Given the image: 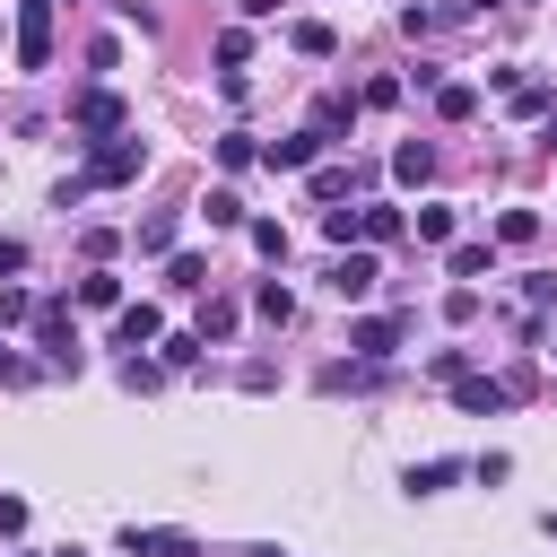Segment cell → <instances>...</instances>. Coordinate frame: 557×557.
<instances>
[{"instance_id":"obj_1","label":"cell","mask_w":557,"mask_h":557,"mask_svg":"<svg viewBox=\"0 0 557 557\" xmlns=\"http://www.w3.org/2000/svg\"><path fill=\"white\" fill-rule=\"evenodd\" d=\"M139 174H148V139H87V165H78L87 191H113V183H139Z\"/></svg>"},{"instance_id":"obj_2","label":"cell","mask_w":557,"mask_h":557,"mask_svg":"<svg viewBox=\"0 0 557 557\" xmlns=\"http://www.w3.org/2000/svg\"><path fill=\"white\" fill-rule=\"evenodd\" d=\"M26 331H35L44 366H61V374H78V366H87V357H78V331H70V313H61V305H35V322H26Z\"/></svg>"},{"instance_id":"obj_3","label":"cell","mask_w":557,"mask_h":557,"mask_svg":"<svg viewBox=\"0 0 557 557\" xmlns=\"http://www.w3.org/2000/svg\"><path fill=\"white\" fill-rule=\"evenodd\" d=\"M322 278H331V296H339V305H366V296H374V278H383V261H374V244H357V252H339Z\"/></svg>"},{"instance_id":"obj_4","label":"cell","mask_w":557,"mask_h":557,"mask_svg":"<svg viewBox=\"0 0 557 557\" xmlns=\"http://www.w3.org/2000/svg\"><path fill=\"white\" fill-rule=\"evenodd\" d=\"M17 70H52V0H17Z\"/></svg>"},{"instance_id":"obj_5","label":"cell","mask_w":557,"mask_h":557,"mask_svg":"<svg viewBox=\"0 0 557 557\" xmlns=\"http://www.w3.org/2000/svg\"><path fill=\"white\" fill-rule=\"evenodd\" d=\"M70 122H78L87 139H122V131H131V113H122V96H113V87H87V96L70 104Z\"/></svg>"},{"instance_id":"obj_6","label":"cell","mask_w":557,"mask_h":557,"mask_svg":"<svg viewBox=\"0 0 557 557\" xmlns=\"http://www.w3.org/2000/svg\"><path fill=\"white\" fill-rule=\"evenodd\" d=\"M322 148H331V139H322V131L305 122V131L270 139V148H261V165H270V174H305V165H322Z\"/></svg>"},{"instance_id":"obj_7","label":"cell","mask_w":557,"mask_h":557,"mask_svg":"<svg viewBox=\"0 0 557 557\" xmlns=\"http://www.w3.org/2000/svg\"><path fill=\"white\" fill-rule=\"evenodd\" d=\"M400 331H409L400 313H357V322H348V357H374V366H383V357L400 348Z\"/></svg>"},{"instance_id":"obj_8","label":"cell","mask_w":557,"mask_h":557,"mask_svg":"<svg viewBox=\"0 0 557 557\" xmlns=\"http://www.w3.org/2000/svg\"><path fill=\"white\" fill-rule=\"evenodd\" d=\"M157 339H165V313H157V305H122V313H113V348L139 357V348H157Z\"/></svg>"},{"instance_id":"obj_9","label":"cell","mask_w":557,"mask_h":557,"mask_svg":"<svg viewBox=\"0 0 557 557\" xmlns=\"http://www.w3.org/2000/svg\"><path fill=\"white\" fill-rule=\"evenodd\" d=\"M453 400H461V418H496V409L513 400V383H496V374H461Z\"/></svg>"},{"instance_id":"obj_10","label":"cell","mask_w":557,"mask_h":557,"mask_svg":"<svg viewBox=\"0 0 557 557\" xmlns=\"http://www.w3.org/2000/svg\"><path fill=\"white\" fill-rule=\"evenodd\" d=\"M122 548H131V557H200V540H191V531H139V522L122 531Z\"/></svg>"},{"instance_id":"obj_11","label":"cell","mask_w":557,"mask_h":557,"mask_svg":"<svg viewBox=\"0 0 557 557\" xmlns=\"http://www.w3.org/2000/svg\"><path fill=\"white\" fill-rule=\"evenodd\" d=\"M392 174H400V183H426V174H435V139H400V148H392Z\"/></svg>"},{"instance_id":"obj_12","label":"cell","mask_w":557,"mask_h":557,"mask_svg":"<svg viewBox=\"0 0 557 557\" xmlns=\"http://www.w3.org/2000/svg\"><path fill=\"white\" fill-rule=\"evenodd\" d=\"M165 287H174V296H209V261H200V252H174V261H165Z\"/></svg>"},{"instance_id":"obj_13","label":"cell","mask_w":557,"mask_h":557,"mask_svg":"<svg viewBox=\"0 0 557 557\" xmlns=\"http://www.w3.org/2000/svg\"><path fill=\"white\" fill-rule=\"evenodd\" d=\"M78 305H96V313H122V278H113V270L96 261V270L78 278Z\"/></svg>"},{"instance_id":"obj_14","label":"cell","mask_w":557,"mask_h":557,"mask_svg":"<svg viewBox=\"0 0 557 557\" xmlns=\"http://www.w3.org/2000/svg\"><path fill=\"white\" fill-rule=\"evenodd\" d=\"M487 270H496V244H487V235L453 244V278H487Z\"/></svg>"},{"instance_id":"obj_15","label":"cell","mask_w":557,"mask_h":557,"mask_svg":"<svg viewBox=\"0 0 557 557\" xmlns=\"http://www.w3.org/2000/svg\"><path fill=\"white\" fill-rule=\"evenodd\" d=\"M453 479H461V461H409L400 487H409V496H435V487H453Z\"/></svg>"},{"instance_id":"obj_16","label":"cell","mask_w":557,"mask_h":557,"mask_svg":"<svg viewBox=\"0 0 557 557\" xmlns=\"http://www.w3.org/2000/svg\"><path fill=\"white\" fill-rule=\"evenodd\" d=\"M287 44H296V52H305V61H331V52H339V35H331V26H322V17H305V26H296V35H287Z\"/></svg>"},{"instance_id":"obj_17","label":"cell","mask_w":557,"mask_h":557,"mask_svg":"<svg viewBox=\"0 0 557 557\" xmlns=\"http://www.w3.org/2000/svg\"><path fill=\"white\" fill-rule=\"evenodd\" d=\"M348 122H357V96H322V104H313V131H322V139H339Z\"/></svg>"},{"instance_id":"obj_18","label":"cell","mask_w":557,"mask_h":557,"mask_svg":"<svg viewBox=\"0 0 557 557\" xmlns=\"http://www.w3.org/2000/svg\"><path fill=\"white\" fill-rule=\"evenodd\" d=\"M218 165H226V174L261 165V139H252V131H226V139H218Z\"/></svg>"},{"instance_id":"obj_19","label":"cell","mask_w":557,"mask_h":557,"mask_svg":"<svg viewBox=\"0 0 557 557\" xmlns=\"http://www.w3.org/2000/svg\"><path fill=\"white\" fill-rule=\"evenodd\" d=\"M400 235H409V218H400V209H366V235H357V244H374V252H383V244H400Z\"/></svg>"},{"instance_id":"obj_20","label":"cell","mask_w":557,"mask_h":557,"mask_svg":"<svg viewBox=\"0 0 557 557\" xmlns=\"http://www.w3.org/2000/svg\"><path fill=\"white\" fill-rule=\"evenodd\" d=\"M131 244H139V252H174V209H148Z\"/></svg>"},{"instance_id":"obj_21","label":"cell","mask_w":557,"mask_h":557,"mask_svg":"<svg viewBox=\"0 0 557 557\" xmlns=\"http://www.w3.org/2000/svg\"><path fill=\"white\" fill-rule=\"evenodd\" d=\"M252 313H261V322H296V296H287L278 278H261V287H252Z\"/></svg>"},{"instance_id":"obj_22","label":"cell","mask_w":557,"mask_h":557,"mask_svg":"<svg viewBox=\"0 0 557 557\" xmlns=\"http://www.w3.org/2000/svg\"><path fill=\"white\" fill-rule=\"evenodd\" d=\"M244 61H252V35H244V26H226V35H218V70H226V78H244Z\"/></svg>"},{"instance_id":"obj_23","label":"cell","mask_w":557,"mask_h":557,"mask_svg":"<svg viewBox=\"0 0 557 557\" xmlns=\"http://www.w3.org/2000/svg\"><path fill=\"white\" fill-rule=\"evenodd\" d=\"M191 331H200V339H226V331H235V296H209V305H200V322H191Z\"/></svg>"},{"instance_id":"obj_24","label":"cell","mask_w":557,"mask_h":557,"mask_svg":"<svg viewBox=\"0 0 557 557\" xmlns=\"http://www.w3.org/2000/svg\"><path fill=\"white\" fill-rule=\"evenodd\" d=\"M17 322H35V296L17 278H0V331H17Z\"/></svg>"},{"instance_id":"obj_25","label":"cell","mask_w":557,"mask_h":557,"mask_svg":"<svg viewBox=\"0 0 557 557\" xmlns=\"http://www.w3.org/2000/svg\"><path fill=\"white\" fill-rule=\"evenodd\" d=\"M435 113H444V122H470V113H479V87H435Z\"/></svg>"},{"instance_id":"obj_26","label":"cell","mask_w":557,"mask_h":557,"mask_svg":"<svg viewBox=\"0 0 557 557\" xmlns=\"http://www.w3.org/2000/svg\"><path fill=\"white\" fill-rule=\"evenodd\" d=\"M200 218H209V226H244V200H235V191H226V183H218V191H209V200H200Z\"/></svg>"},{"instance_id":"obj_27","label":"cell","mask_w":557,"mask_h":557,"mask_svg":"<svg viewBox=\"0 0 557 557\" xmlns=\"http://www.w3.org/2000/svg\"><path fill=\"white\" fill-rule=\"evenodd\" d=\"M409 226H418V244H444V235H453V209H444V200H426Z\"/></svg>"},{"instance_id":"obj_28","label":"cell","mask_w":557,"mask_h":557,"mask_svg":"<svg viewBox=\"0 0 557 557\" xmlns=\"http://www.w3.org/2000/svg\"><path fill=\"white\" fill-rule=\"evenodd\" d=\"M322 235H331V244H357V235H366V209H322Z\"/></svg>"},{"instance_id":"obj_29","label":"cell","mask_w":557,"mask_h":557,"mask_svg":"<svg viewBox=\"0 0 557 557\" xmlns=\"http://www.w3.org/2000/svg\"><path fill=\"white\" fill-rule=\"evenodd\" d=\"M531 235H540V209H505L496 218V244H531Z\"/></svg>"},{"instance_id":"obj_30","label":"cell","mask_w":557,"mask_h":557,"mask_svg":"<svg viewBox=\"0 0 557 557\" xmlns=\"http://www.w3.org/2000/svg\"><path fill=\"white\" fill-rule=\"evenodd\" d=\"M244 235H252V252H270V261H287V226H278V218H252Z\"/></svg>"},{"instance_id":"obj_31","label":"cell","mask_w":557,"mask_h":557,"mask_svg":"<svg viewBox=\"0 0 557 557\" xmlns=\"http://www.w3.org/2000/svg\"><path fill=\"white\" fill-rule=\"evenodd\" d=\"M157 348H165V366H200V348H209V339H200V331H165Z\"/></svg>"},{"instance_id":"obj_32","label":"cell","mask_w":557,"mask_h":557,"mask_svg":"<svg viewBox=\"0 0 557 557\" xmlns=\"http://www.w3.org/2000/svg\"><path fill=\"white\" fill-rule=\"evenodd\" d=\"M348 183H357L348 165H313V200H348Z\"/></svg>"},{"instance_id":"obj_33","label":"cell","mask_w":557,"mask_h":557,"mask_svg":"<svg viewBox=\"0 0 557 557\" xmlns=\"http://www.w3.org/2000/svg\"><path fill=\"white\" fill-rule=\"evenodd\" d=\"M122 383H131V392H157V383H165V357H131Z\"/></svg>"},{"instance_id":"obj_34","label":"cell","mask_w":557,"mask_h":557,"mask_svg":"<svg viewBox=\"0 0 557 557\" xmlns=\"http://www.w3.org/2000/svg\"><path fill=\"white\" fill-rule=\"evenodd\" d=\"M426 374H435V383H461V374H470V357H461V348H435V357H426Z\"/></svg>"},{"instance_id":"obj_35","label":"cell","mask_w":557,"mask_h":557,"mask_svg":"<svg viewBox=\"0 0 557 557\" xmlns=\"http://www.w3.org/2000/svg\"><path fill=\"white\" fill-rule=\"evenodd\" d=\"M26 531V496H0V540H17Z\"/></svg>"},{"instance_id":"obj_36","label":"cell","mask_w":557,"mask_h":557,"mask_svg":"<svg viewBox=\"0 0 557 557\" xmlns=\"http://www.w3.org/2000/svg\"><path fill=\"white\" fill-rule=\"evenodd\" d=\"M17 270H26V244H17V235H0V278H17Z\"/></svg>"},{"instance_id":"obj_37","label":"cell","mask_w":557,"mask_h":557,"mask_svg":"<svg viewBox=\"0 0 557 557\" xmlns=\"http://www.w3.org/2000/svg\"><path fill=\"white\" fill-rule=\"evenodd\" d=\"M531 305H540V313L557 305V270H540V278H531Z\"/></svg>"},{"instance_id":"obj_38","label":"cell","mask_w":557,"mask_h":557,"mask_svg":"<svg viewBox=\"0 0 557 557\" xmlns=\"http://www.w3.org/2000/svg\"><path fill=\"white\" fill-rule=\"evenodd\" d=\"M0 383H26V357L17 348H0Z\"/></svg>"},{"instance_id":"obj_39","label":"cell","mask_w":557,"mask_h":557,"mask_svg":"<svg viewBox=\"0 0 557 557\" xmlns=\"http://www.w3.org/2000/svg\"><path fill=\"white\" fill-rule=\"evenodd\" d=\"M244 557H278V548H244Z\"/></svg>"},{"instance_id":"obj_40","label":"cell","mask_w":557,"mask_h":557,"mask_svg":"<svg viewBox=\"0 0 557 557\" xmlns=\"http://www.w3.org/2000/svg\"><path fill=\"white\" fill-rule=\"evenodd\" d=\"M548 540H557V513H548Z\"/></svg>"},{"instance_id":"obj_41","label":"cell","mask_w":557,"mask_h":557,"mask_svg":"<svg viewBox=\"0 0 557 557\" xmlns=\"http://www.w3.org/2000/svg\"><path fill=\"white\" fill-rule=\"evenodd\" d=\"M17 557H26V548H17Z\"/></svg>"}]
</instances>
